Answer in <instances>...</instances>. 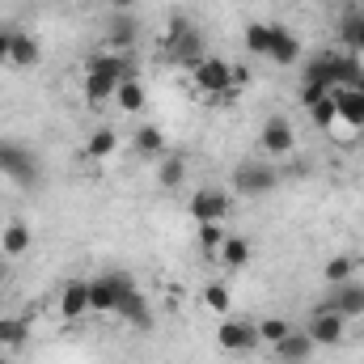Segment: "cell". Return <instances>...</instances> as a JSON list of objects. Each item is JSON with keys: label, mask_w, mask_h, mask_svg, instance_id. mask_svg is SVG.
Masks as SVG:
<instances>
[{"label": "cell", "mask_w": 364, "mask_h": 364, "mask_svg": "<svg viewBox=\"0 0 364 364\" xmlns=\"http://www.w3.org/2000/svg\"><path fill=\"white\" fill-rule=\"evenodd\" d=\"M123 77H132V68H127V60L119 55V51H102V55H93L90 64H85V77H81V85H85V102L90 106H106L114 90H119V81Z\"/></svg>", "instance_id": "6da1fadb"}, {"label": "cell", "mask_w": 364, "mask_h": 364, "mask_svg": "<svg viewBox=\"0 0 364 364\" xmlns=\"http://www.w3.org/2000/svg\"><path fill=\"white\" fill-rule=\"evenodd\" d=\"M43 174V166H38V153L34 149H26V144H17V140H0V178H9L13 186H34Z\"/></svg>", "instance_id": "7a4b0ae2"}, {"label": "cell", "mask_w": 364, "mask_h": 364, "mask_svg": "<svg viewBox=\"0 0 364 364\" xmlns=\"http://www.w3.org/2000/svg\"><path fill=\"white\" fill-rule=\"evenodd\" d=\"M208 43H203V34L186 21V17H170V30H166V51H170V60H178V64H186V68H195L208 51H203Z\"/></svg>", "instance_id": "3957f363"}, {"label": "cell", "mask_w": 364, "mask_h": 364, "mask_svg": "<svg viewBox=\"0 0 364 364\" xmlns=\"http://www.w3.org/2000/svg\"><path fill=\"white\" fill-rule=\"evenodd\" d=\"M279 182H284V178H279V170H275L272 161H242V166L233 170V191H237V195H246V199L272 195Z\"/></svg>", "instance_id": "277c9868"}, {"label": "cell", "mask_w": 364, "mask_h": 364, "mask_svg": "<svg viewBox=\"0 0 364 364\" xmlns=\"http://www.w3.org/2000/svg\"><path fill=\"white\" fill-rule=\"evenodd\" d=\"M191 85L203 93V97H220V93L233 90V64L220 60V55H203L191 68Z\"/></svg>", "instance_id": "5b68a950"}, {"label": "cell", "mask_w": 364, "mask_h": 364, "mask_svg": "<svg viewBox=\"0 0 364 364\" xmlns=\"http://www.w3.org/2000/svg\"><path fill=\"white\" fill-rule=\"evenodd\" d=\"M216 348L229 352V356H242V352L263 348V339H259V322H250V318H225V322L216 326Z\"/></svg>", "instance_id": "8992f818"}, {"label": "cell", "mask_w": 364, "mask_h": 364, "mask_svg": "<svg viewBox=\"0 0 364 364\" xmlns=\"http://www.w3.org/2000/svg\"><path fill=\"white\" fill-rule=\"evenodd\" d=\"M259 149L267 161H279V157H292L296 153V127L284 119V114H272L259 132Z\"/></svg>", "instance_id": "52a82bcc"}, {"label": "cell", "mask_w": 364, "mask_h": 364, "mask_svg": "<svg viewBox=\"0 0 364 364\" xmlns=\"http://www.w3.org/2000/svg\"><path fill=\"white\" fill-rule=\"evenodd\" d=\"M136 284H132V275H97L90 279V314H110L114 318V305H119V296L123 292H132Z\"/></svg>", "instance_id": "ba28073f"}, {"label": "cell", "mask_w": 364, "mask_h": 364, "mask_svg": "<svg viewBox=\"0 0 364 364\" xmlns=\"http://www.w3.org/2000/svg\"><path fill=\"white\" fill-rule=\"evenodd\" d=\"M305 335H309L318 348H335V343H343V335H348V318H339L335 309L318 305V309L309 314V322H305Z\"/></svg>", "instance_id": "9c48e42d"}, {"label": "cell", "mask_w": 364, "mask_h": 364, "mask_svg": "<svg viewBox=\"0 0 364 364\" xmlns=\"http://www.w3.org/2000/svg\"><path fill=\"white\" fill-rule=\"evenodd\" d=\"M186 212L195 216V225H212V220H220V225H225V216H229V195H225V191H216V186H199V191L191 195Z\"/></svg>", "instance_id": "30bf717a"}, {"label": "cell", "mask_w": 364, "mask_h": 364, "mask_svg": "<svg viewBox=\"0 0 364 364\" xmlns=\"http://www.w3.org/2000/svg\"><path fill=\"white\" fill-rule=\"evenodd\" d=\"M60 318H64V322L90 318V279H68V284L60 288Z\"/></svg>", "instance_id": "8fae6325"}, {"label": "cell", "mask_w": 364, "mask_h": 364, "mask_svg": "<svg viewBox=\"0 0 364 364\" xmlns=\"http://www.w3.org/2000/svg\"><path fill=\"white\" fill-rule=\"evenodd\" d=\"M326 309H335L339 318H364V284H356V279L335 284L326 296Z\"/></svg>", "instance_id": "7c38bea8"}, {"label": "cell", "mask_w": 364, "mask_h": 364, "mask_svg": "<svg viewBox=\"0 0 364 364\" xmlns=\"http://www.w3.org/2000/svg\"><path fill=\"white\" fill-rule=\"evenodd\" d=\"M314 352H318V343H314L305 331H296V326H292V331H288V335H284V339L272 348V356L279 364H305Z\"/></svg>", "instance_id": "4fadbf2b"}, {"label": "cell", "mask_w": 364, "mask_h": 364, "mask_svg": "<svg viewBox=\"0 0 364 364\" xmlns=\"http://www.w3.org/2000/svg\"><path fill=\"white\" fill-rule=\"evenodd\" d=\"M114 318H123V322H127V326H136V331H153V309H149V301L140 296V288H132V292H123V296H119Z\"/></svg>", "instance_id": "5bb4252c"}, {"label": "cell", "mask_w": 364, "mask_h": 364, "mask_svg": "<svg viewBox=\"0 0 364 364\" xmlns=\"http://www.w3.org/2000/svg\"><path fill=\"white\" fill-rule=\"evenodd\" d=\"M136 34H140V30H136V17H132V13H110L102 47H106V51H119V55H123V51H127V47L136 43Z\"/></svg>", "instance_id": "9a60e30c"}, {"label": "cell", "mask_w": 364, "mask_h": 364, "mask_svg": "<svg viewBox=\"0 0 364 364\" xmlns=\"http://www.w3.org/2000/svg\"><path fill=\"white\" fill-rule=\"evenodd\" d=\"M38 60H43L38 38L26 34V30H13V34H9V64H13V68H34Z\"/></svg>", "instance_id": "2e32d148"}, {"label": "cell", "mask_w": 364, "mask_h": 364, "mask_svg": "<svg viewBox=\"0 0 364 364\" xmlns=\"http://www.w3.org/2000/svg\"><path fill=\"white\" fill-rule=\"evenodd\" d=\"M110 106H114L119 114H140V110L149 106V90H144L136 77H123L119 90H114V97H110Z\"/></svg>", "instance_id": "e0dca14e"}, {"label": "cell", "mask_w": 364, "mask_h": 364, "mask_svg": "<svg viewBox=\"0 0 364 364\" xmlns=\"http://www.w3.org/2000/svg\"><path fill=\"white\" fill-rule=\"evenodd\" d=\"M30 246H34V233H30V225H21V220H9V225L0 229V255H4V259H21V255H30Z\"/></svg>", "instance_id": "ac0fdd59"}, {"label": "cell", "mask_w": 364, "mask_h": 364, "mask_svg": "<svg viewBox=\"0 0 364 364\" xmlns=\"http://www.w3.org/2000/svg\"><path fill=\"white\" fill-rule=\"evenodd\" d=\"M267 60L279 64V68L296 64V60H301V38H296L292 30H284V26H272V51H267Z\"/></svg>", "instance_id": "d6986e66"}, {"label": "cell", "mask_w": 364, "mask_h": 364, "mask_svg": "<svg viewBox=\"0 0 364 364\" xmlns=\"http://www.w3.org/2000/svg\"><path fill=\"white\" fill-rule=\"evenodd\" d=\"M339 47L348 51V55H364V13H343V21H339Z\"/></svg>", "instance_id": "ffe728a7"}, {"label": "cell", "mask_w": 364, "mask_h": 364, "mask_svg": "<svg viewBox=\"0 0 364 364\" xmlns=\"http://www.w3.org/2000/svg\"><path fill=\"white\" fill-rule=\"evenodd\" d=\"M132 149H136V157H144V161H161V157H166V132H161V127H140L136 140H132Z\"/></svg>", "instance_id": "44dd1931"}, {"label": "cell", "mask_w": 364, "mask_h": 364, "mask_svg": "<svg viewBox=\"0 0 364 364\" xmlns=\"http://www.w3.org/2000/svg\"><path fill=\"white\" fill-rule=\"evenodd\" d=\"M250 242L246 237H225V246L216 250V259H220V267L225 272H242V267H250Z\"/></svg>", "instance_id": "7402d4cb"}, {"label": "cell", "mask_w": 364, "mask_h": 364, "mask_svg": "<svg viewBox=\"0 0 364 364\" xmlns=\"http://www.w3.org/2000/svg\"><path fill=\"white\" fill-rule=\"evenodd\" d=\"M335 102H339V119L364 132V90H335Z\"/></svg>", "instance_id": "603a6c76"}, {"label": "cell", "mask_w": 364, "mask_h": 364, "mask_svg": "<svg viewBox=\"0 0 364 364\" xmlns=\"http://www.w3.org/2000/svg\"><path fill=\"white\" fill-rule=\"evenodd\" d=\"M186 178V153H166L161 166H157V186L161 191H178Z\"/></svg>", "instance_id": "cb8c5ba5"}, {"label": "cell", "mask_w": 364, "mask_h": 364, "mask_svg": "<svg viewBox=\"0 0 364 364\" xmlns=\"http://www.w3.org/2000/svg\"><path fill=\"white\" fill-rule=\"evenodd\" d=\"M203 309L208 314H216V318H229V309H233V292H229V284H220V279H212V284H203Z\"/></svg>", "instance_id": "d4e9b609"}, {"label": "cell", "mask_w": 364, "mask_h": 364, "mask_svg": "<svg viewBox=\"0 0 364 364\" xmlns=\"http://www.w3.org/2000/svg\"><path fill=\"white\" fill-rule=\"evenodd\" d=\"M114 149H119V132L114 127H97L90 140H85V157L90 161H110Z\"/></svg>", "instance_id": "484cf974"}, {"label": "cell", "mask_w": 364, "mask_h": 364, "mask_svg": "<svg viewBox=\"0 0 364 364\" xmlns=\"http://www.w3.org/2000/svg\"><path fill=\"white\" fill-rule=\"evenodd\" d=\"M26 339H30V322L26 318H0V348L4 352H21L26 348Z\"/></svg>", "instance_id": "4316f807"}, {"label": "cell", "mask_w": 364, "mask_h": 364, "mask_svg": "<svg viewBox=\"0 0 364 364\" xmlns=\"http://www.w3.org/2000/svg\"><path fill=\"white\" fill-rule=\"evenodd\" d=\"M322 279H326L331 288H335V284H348V279H356V259H352V255H335V259H326Z\"/></svg>", "instance_id": "83f0119b"}, {"label": "cell", "mask_w": 364, "mask_h": 364, "mask_svg": "<svg viewBox=\"0 0 364 364\" xmlns=\"http://www.w3.org/2000/svg\"><path fill=\"white\" fill-rule=\"evenodd\" d=\"M242 43H246L250 55H267V51H272V26H267V21H250L246 34H242Z\"/></svg>", "instance_id": "f1b7e54d"}, {"label": "cell", "mask_w": 364, "mask_h": 364, "mask_svg": "<svg viewBox=\"0 0 364 364\" xmlns=\"http://www.w3.org/2000/svg\"><path fill=\"white\" fill-rule=\"evenodd\" d=\"M305 110H309V119H314V123H318L322 132H326V127H331V123L339 119V102H335V93L318 97V102H314V106H305Z\"/></svg>", "instance_id": "f546056e"}, {"label": "cell", "mask_w": 364, "mask_h": 364, "mask_svg": "<svg viewBox=\"0 0 364 364\" xmlns=\"http://www.w3.org/2000/svg\"><path fill=\"white\" fill-rule=\"evenodd\" d=\"M225 237H229V233H225V225H220V220L199 225V250H203V255H212V259H216V250L225 246Z\"/></svg>", "instance_id": "4dcf8cb0"}, {"label": "cell", "mask_w": 364, "mask_h": 364, "mask_svg": "<svg viewBox=\"0 0 364 364\" xmlns=\"http://www.w3.org/2000/svg\"><path fill=\"white\" fill-rule=\"evenodd\" d=\"M288 331H292L288 318H259V339H263V348H275Z\"/></svg>", "instance_id": "1f68e13d"}, {"label": "cell", "mask_w": 364, "mask_h": 364, "mask_svg": "<svg viewBox=\"0 0 364 364\" xmlns=\"http://www.w3.org/2000/svg\"><path fill=\"white\" fill-rule=\"evenodd\" d=\"M140 0H110V13H132Z\"/></svg>", "instance_id": "d6a6232c"}, {"label": "cell", "mask_w": 364, "mask_h": 364, "mask_svg": "<svg viewBox=\"0 0 364 364\" xmlns=\"http://www.w3.org/2000/svg\"><path fill=\"white\" fill-rule=\"evenodd\" d=\"M9 34L13 30H0V64H9Z\"/></svg>", "instance_id": "836d02e7"}, {"label": "cell", "mask_w": 364, "mask_h": 364, "mask_svg": "<svg viewBox=\"0 0 364 364\" xmlns=\"http://www.w3.org/2000/svg\"><path fill=\"white\" fill-rule=\"evenodd\" d=\"M246 81H250V77H246V68H233V90H242Z\"/></svg>", "instance_id": "e575fe53"}, {"label": "cell", "mask_w": 364, "mask_h": 364, "mask_svg": "<svg viewBox=\"0 0 364 364\" xmlns=\"http://www.w3.org/2000/svg\"><path fill=\"white\" fill-rule=\"evenodd\" d=\"M4 279H9V267H4V255H0V284H4Z\"/></svg>", "instance_id": "d590c367"}, {"label": "cell", "mask_w": 364, "mask_h": 364, "mask_svg": "<svg viewBox=\"0 0 364 364\" xmlns=\"http://www.w3.org/2000/svg\"><path fill=\"white\" fill-rule=\"evenodd\" d=\"M322 4H348V0H322Z\"/></svg>", "instance_id": "8d00e7d4"}]
</instances>
